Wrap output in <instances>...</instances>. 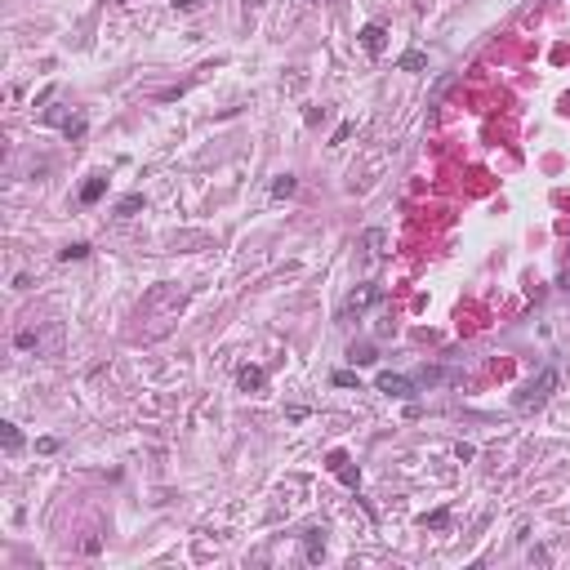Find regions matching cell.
<instances>
[{
    "label": "cell",
    "instance_id": "obj_1",
    "mask_svg": "<svg viewBox=\"0 0 570 570\" xmlns=\"http://www.w3.org/2000/svg\"><path fill=\"white\" fill-rule=\"evenodd\" d=\"M557 379H561V375H557V370H552V365H548V370H539V375H534V379L526 383V388H522V392H517V397H512V406H517V410H522V414H530V410H539V406H544V401H548L552 392H557Z\"/></svg>",
    "mask_w": 570,
    "mask_h": 570
},
{
    "label": "cell",
    "instance_id": "obj_2",
    "mask_svg": "<svg viewBox=\"0 0 570 570\" xmlns=\"http://www.w3.org/2000/svg\"><path fill=\"white\" fill-rule=\"evenodd\" d=\"M379 299H383V290H379V285H357V290H352V294L343 299V303H339V312H334V321H339V326H348L352 316L361 321V312L370 308V303H379Z\"/></svg>",
    "mask_w": 570,
    "mask_h": 570
},
{
    "label": "cell",
    "instance_id": "obj_3",
    "mask_svg": "<svg viewBox=\"0 0 570 570\" xmlns=\"http://www.w3.org/2000/svg\"><path fill=\"white\" fill-rule=\"evenodd\" d=\"M375 388H379L383 397H401V401H414V397H419L414 375H392V370H383V375L375 379Z\"/></svg>",
    "mask_w": 570,
    "mask_h": 570
},
{
    "label": "cell",
    "instance_id": "obj_4",
    "mask_svg": "<svg viewBox=\"0 0 570 570\" xmlns=\"http://www.w3.org/2000/svg\"><path fill=\"white\" fill-rule=\"evenodd\" d=\"M326 468H330V473L348 485V490H361V468L352 463L348 450H330V455H326Z\"/></svg>",
    "mask_w": 570,
    "mask_h": 570
},
{
    "label": "cell",
    "instance_id": "obj_5",
    "mask_svg": "<svg viewBox=\"0 0 570 570\" xmlns=\"http://www.w3.org/2000/svg\"><path fill=\"white\" fill-rule=\"evenodd\" d=\"M357 41H361V49H365L370 58H379L383 45H388V31H383V23H365V27L357 31Z\"/></svg>",
    "mask_w": 570,
    "mask_h": 570
},
{
    "label": "cell",
    "instance_id": "obj_6",
    "mask_svg": "<svg viewBox=\"0 0 570 570\" xmlns=\"http://www.w3.org/2000/svg\"><path fill=\"white\" fill-rule=\"evenodd\" d=\"M263 383H267V375L259 370V365H241V370H237V388L241 392H259Z\"/></svg>",
    "mask_w": 570,
    "mask_h": 570
},
{
    "label": "cell",
    "instance_id": "obj_7",
    "mask_svg": "<svg viewBox=\"0 0 570 570\" xmlns=\"http://www.w3.org/2000/svg\"><path fill=\"white\" fill-rule=\"evenodd\" d=\"M303 552H308V561H312V566L321 561V557H326V530H316V526H312V530H303Z\"/></svg>",
    "mask_w": 570,
    "mask_h": 570
},
{
    "label": "cell",
    "instance_id": "obj_8",
    "mask_svg": "<svg viewBox=\"0 0 570 570\" xmlns=\"http://www.w3.org/2000/svg\"><path fill=\"white\" fill-rule=\"evenodd\" d=\"M103 192H107V178L103 174H94L85 188H80V205H98V200H103Z\"/></svg>",
    "mask_w": 570,
    "mask_h": 570
},
{
    "label": "cell",
    "instance_id": "obj_9",
    "mask_svg": "<svg viewBox=\"0 0 570 570\" xmlns=\"http://www.w3.org/2000/svg\"><path fill=\"white\" fill-rule=\"evenodd\" d=\"M446 379H455V375H450V370H437V365H424V370L414 375L419 388H437V383H446Z\"/></svg>",
    "mask_w": 570,
    "mask_h": 570
},
{
    "label": "cell",
    "instance_id": "obj_10",
    "mask_svg": "<svg viewBox=\"0 0 570 570\" xmlns=\"http://www.w3.org/2000/svg\"><path fill=\"white\" fill-rule=\"evenodd\" d=\"M90 249H94L90 241H72V245L58 249V259H63V263H80V259H90Z\"/></svg>",
    "mask_w": 570,
    "mask_h": 570
},
{
    "label": "cell",
    "instance_id": "obj_11",
    "mask_svg": "<svg viewBox=\"0 0 570 570\" xmlns=\"http://www.w3.org/2000/svg\"><path fill=\"white\" fill-rule=\"evenodd\" d=\"M0 441H5V455H18V450H23V432L14 424H0Z\"/></svg>",
    "mask_w": 570,
    "mask_h": 570
},
{
    "label": "cell",
    "instance_id": "obj_12",
    "mask_svg": "<svg viewBox=\"0 0 570 570\" xmlns=\"http://www.w3.org/2000/svg\"><path fill=\"white\" fill-rule=\"evenodd\" d=\"M348 361H352V365H370V361H379V357H375L370 343H361V348L352 343V348H348Z\"/></svg>",
    "mask_w": 570,
    "mask_h": 570
},
{
    "label": "cell",
    "instance_id": "obj_13",
    "mask_svg": "<svg viewBox=\"0 0 570 570\" xmlns=\"http://www.w3.org/2000/svg\"><path fill=\"white\" fill-rule=\"evenodd\" d=\"M397 67H401V72H424L428 58L419 54V49H410V54H401V63H397Z\"/></svg>",
    "mask_w": 570,
    "mask_h": 570
},
{
    "label": "cell",
    "instance_id": "obj_14",
    "mask_svg": "<svg viewBox=\"0 0 570 570\" xmlns=\"http://www.w3.org/2000/svg\"><path fill=\"white\" fill-rule=\"evenodd\" d=\"M143 210V192H129L121 205H116V214H121V219H129V214H139Z\"/></svg>",
    "mask_w": 570,
    "mask_h": 570
},
{
    "label": "cell",
    "instance_id": "obj_15",
    "mask_svg": "<svg viewBox=\"0 0 570 570\" xmlns=\"http://www.w3.org/2000/svg\"><path fill=\"white\" fill-rule=\"evenodd\" d=\"M299 192V178L294 174H281L276 183H272V196H294Z\"/></svg>",
    "mask_w": 570,
    "mask_h": 570
},
{
    "label": "cell",
    "instance_id": "obj_16",
    "mask_svg": "<svg viewBox=\"0 0 570 570\" xmlns=\"http://www.w3.org/2000/svg\"><path fill=\"white\" fill-rule=\"evenodd\" d=\"M383 245H388V237H383L379 227H370V232H365V249H370V254H383Z\"/></svg>",
    "mask_w": 570,
    "mask_h": 570
},
{
    "label": "cell",
    "instance_id": "obj_17",
    "mask_svg": "<svg viewBox=\"0 0 570 570\" xmlns=\"http://www.w3.org/2000/svg\"><path fill=\"white\" fill-rule=\"evenodd\" d=\"M334 388H361L357 370H334Z\"/></svg>",
    "mask_w": 570,
    "mask_h": 570
},
{
    "label": "cell",
    "instance_id": "obj_18",
    "mask_svg": "<svg viewBox=\"0 0 570 570\" xmlns=\"http://www.w3.org/2000/svg\"><path fill=\"white\" fill-rule=\"evenodd\" d=\"M63 134H67V139H85V116H76V121H63Z\"/></svg>",
    "mask_w": 570,
    "mask_h": 570
},
{
    "label": "cell",
    "instance_id": "obj_19",
    "mask_svg": "<svg viewBox=\"0 0 570 570\" xmlns=\"http://www.w3.org/2000/svg\"><path fill=\"white\" fill-rule=\"evenodd\" d=\"M446 522H450V512H446V508H437V512H428V517H424V526H432V530H441Z\"/></svg>",
    "mask_w": 570,
    "mask_h": 570
},
{
    "label": "cell",
    "instance_id": "obj_20",
    "mask_svg": "<svg viewBox=\"0 0 570 570\" xmlns=\"http://www.w3.org/2000/svg\"><path fill=\"white\" fill-rule=\"evenodd\" d=\"M18 348H23V352H27V348H41V334H31V330H23V334H18Z\"/></svg>",
    "mask_w": 570,
    "mask_h": 570
},
{
    "label": "cell",
    "instance_id": "obj_21",
    "mask_svg": "<svg viewBox=\"0 0 570 570\" xmlns=\"http://www.w3.org/2000/svg\"><path fill=\"white\" fill-rule=\"evenodd\" d=\"M348 134H352V121H343L339 129H334V139H330V143H334V147H339V143H348Z\"/></svg>",
    "mask_w": 570,
    "mask_h": 570
},
{
    "label": "cell",
    "instance_id": "obj_22",
    "mask_svg": "<svg viewBox=\"0 0 570 570\" xmlns=\"http://www.w3.org/2000/svg\"><path fill=\"white\" fill-rule=\"evenodd\" d=\"M36 450H41V455H54V450H58V437H41Z\"/></svg>",
    "mask_w": 570,
    "mask_h": 570
},
{
    "label": "cell",
    "instance_id": "obj_23",
    "mask_svg": "<svg viewBox=\"0 0 570 570\" xmlns=\"http://www.w3.org/2000/svg\"><path fill=\"white\" fill-rule=\"evenodd\" d=\"M174 5H178V9H196V5H200V0H174Z\"/></svg>",
    "mask_w": 570,
    "mask_h": 570
},
{
    "label": "cell",
    "instance_id": "obj_24",
    "mask_svg": "<svg viewBox=\"0 0 570 570\" xmlns=\"http://www.w3.org/2000/svg\"><path fill=\"white\" fill-rule=\"evenodd\" d=\"M561 285H566V290H570V267H566V272H561Z\"/></svg>",
    "mask_w": 570,
    "mask_h": 570
},
{
    "label": "cell",
    "instance_id": "obj_25",
    "mask_svg": "<svg viewBox=\"0 0 570 570\" xmlns=\"http://www.w3.org/2000/svg\"><path fill=\"white\" fill-rule=\"evenodd\" d=\"M316 5H326V0H316Z\"/></svg>",
    "mask_w": 570,
    "mask_h": 570
}]
</instances>
